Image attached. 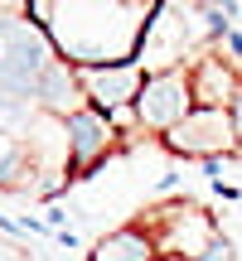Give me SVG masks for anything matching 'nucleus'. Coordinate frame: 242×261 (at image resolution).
I'll return each instance as SVG.
<instances>
[{"label":"nucleus","instance_id":"1","mask_svg":"<svg viewBox=\"0 0 242 261\" xmlns=\"http://www.w3.org/2000/svg\"><path fill=\"white\" fill-rule=\"evenodd\" d=\"M34 24L54 39L58 58L73 68H102V63H126L140 54L155 5H112V0H34L29 5Z\"/></svg>","mask_w":242,"mask_h":261},{"label":"nucleus","instance_id":"2","mask_svg":"<svg viewBox=\"0 0 242 261\" xmlns=\"http://www.w3.org/2000/svg\"><path fill=\"white\" fill-rule=\"evenodd\" d=\"M58 63L54 39L34 19H0V97L5 102H39L49 68Z\"/></svg>","mask_w":242,"mask_h":261},{"label":"nucleus","instance_id":"3","mask_svg":"<svg viewBox=\"0 0 242 261\" xmlns=\"http://www.w3.org/2000/svg\"><path fill=\"white\" fill-rule=\"evenodd\" d=\"M140 227L155 237L160 256H184V261H204L218 242H223L218 223H213V218H208L199 203H170V208H155V213H150Z\"/></svg>","mask_w":242,"mask_h":261},{"label":"nucleus","instance_id":"4","mask_svg":"<svg viewBox=\"0 0 242 261\" xmlns=\"http://www.w3.org/2000/svg\"><path fill=\"white\" fill-rule=\"evenodd\" d=\"M165 145L175 155H194L204 165L233 155L237 150V130H233V112H213V107H194L175 130L165 136Z\"/></svg>","mask_w":242,"mask_h":261},{"label":"nucleus","instance_id":"5","mask_svg":"<svg viewBox=\"0 0 242 261\" xmlns=\"http://www.w3.org/2000/svg\"><path fill=\"white\" fill-rule=\"evenodd\" d=\"M194 112V87H189V68H175V73H150L146 92L136 102V121L146 130H160L170 136L184 116Z\"/></svg>","mask_w":242,"mask_h":261},{"label":"nucleus","instance_id":"6","mask_svg":"<svg viewBox=\"0 0 242 261\" xmlns=\"http://www.w3.org/2000/svg\"><path fill=\"white\" fill-rule=\"evenodd\" d=\"M146 77L150 73L136 58H126V63H102V68H78V83H83L87 107H97V112H107V116L136 107L140 92H146Z\"/></svg>","mask_w":242,"mask_h":261},{"label":"nucleus","instance_id":"7","mask_svg":"<svg viewBox=\"0 0 242 261\" xmlns=\"http://www.w3.org/2000/svg\"><path fill=\"white\" fill-rule=\"evenodd\" d=\"M116 145V121L97 107H83L78 116H68V174L87 179Z\"/></svg>","mask_w":242,"mask_h":261},{"label":"nucleus","instance_id":"8","mask_svg":"<svg viewBox=\"0 0 242 261\" xmlns=\"http://www.w3.org/2000/svg\"><path fill=\"white\" fill-rule=\"evenodd\" d=\"M189 87H194V107H213V112H228L242 92L237 68L228 63L223 54H199L189 63Z\"/></svg>","mask_w":242,"mask_h":261},{"label":"nucleus","instance_id":"9","mask_svg":"<svg viewBox=\"0 0 242 261\" xmlns=\"http://www.w3.org/2000/svg\"><path fill=\"white\" fill-rule=\"evenodd\" d=\"M87 261H160V247H155V237H150L140 223H131V227L107 232L102 242L92 247Z\"/></svg>","mask_w":242,"mask_h":261},{"label":"nucleus","instance_id":"10","mask_svg":"<svg viewBox=\"0 0 242 261\" xmlns=\"http://www.w3.org/2000/svg\"><path fill=\"white\" fill-rule=\"evenodd\" d=\"M19 174H34L29 150L19 145L10 130H0V184H5V189H19Z\"/></svg>","mask_w":242,"mask_h":261},{"label":"nucleus","instance_id":"11","mask_svg":"<svg viewBox=\"0 0 242 261\" xmlns=\"http://www.w3.org/2000/svg\"><path fill=\"white\" fill-rule=\"evenodd\" d=\"M228 112H233V130H237V150H242V92H237V102L228 107Z\"/></svg>","mask_w":242,"mask_h":261},{"label":"nucleus","instance_id":"12","mask_svg":"<svg viewBox=\"0 0 242 261\" xmlns=\"http://www.w3.org/2000/svg\"><path fill=\"white\" fill-rule=\"evenodd\" d=\"M223 44H228V54H237V63H242V34H237V29H233L228 39H223Z\"/></svg>","mask_w":242,"mask_h":261},{"label":"nucleus","instance_id":"13","mask_svg":"<svg viewBox=\"0 0 242 261\" xmlns=\"http://www.w3.org/2000/svg\"><path fill=\"white\" fill-rule=\"evenodd\" d=\"M160 261H184V256H160Z\"/></svg>","mask_w":242,"mask_h":261}]
</instances>
